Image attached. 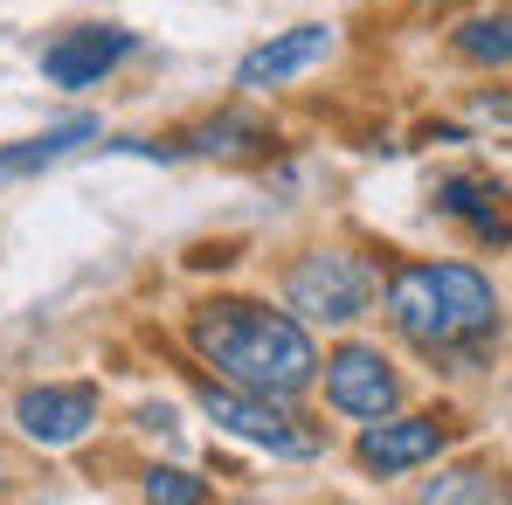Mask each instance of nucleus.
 I'll use <instances>...</instances> for the list:
<instances>
[{
	"label": "nucleus",
	"mask_w": 512,
	"mask_h": 505,
	"mask_svg": "<svg viewBox=\"0 0 512 505\" xmlns=\"http://www.w3.org/2000/svg\"><path fill=\"white\" fill-rule=\"evenodd\" d=\"M194 353L222 381H236L250 395H284V402L305 395L312 374H319V346L305 333V319L270 312L256 298H208V305H194Z\"/></svg>",
	"instance_id": "nucleus-1"
},
{
	"label": "nucleus",
	"mask_w": 512,
	"mask_h": 505,
	"mask_svg": "<svg viewBox=\"0 0 512 505\" xmlns=\"http://www.w3.org/2000/svg\"><path fill=\"white\" fill-rule=\"evenodd\" d=\"M388 319L423 353L478 360V346L499 333V298L471 263H402L388 277Z\"/></svg>",
	"instance_id": "nucleus-2"
},
{
	"label": "nucleus",
	"mask_w": 512,
	"mask_h": 505,
	"mask_svg": "<svg viewBox=\"0 0 512 505\" xmlns=\"http://www.w3.org/2000/svg\"><path fill=\"white\" fill-rule=\"evenodd\" d=\"M201 409H208L215 429L243 436V443L270 450V457H319V450H326V429L305 422L298 409H284V395H250V388L229 381V388H208Z\"/></svg>",
	"instance_id": "nucleus-3"
},
{
	"label": "nucleus",
	"mask_w": 512,
	"mask_h": 505,
	"mask_svg": "<svg viewBox=\"0 0 512 505\" xmlns=\"http://www.w3.org/2000/svg\"><path fill=\"white\" fill-rule=\"evenodd\" d=\"M284 298L312 326H353L367 312V298H374V270H367V256H353V250H312L291 270Z\"/></svg>",
	"instance_id": "nucleus-4"
},
{
	"label": "nucleus",
	"mask_w": 512,
	"mask_h": 505,
	"mask_svg": "<svg viewBox=\"0 0 512 505\" xmlns=\"http://www.w3.org/2000/svg\"><path fill=\"white\" fill-rule=\"evenodd\" d=\"M14 422L28 443H49V450H70L84 443L90 422H97V388L90 381H70V388H28L14 402Z\"/></svg>",
	"instance_id": "nucleus-5"
},
{
	"label": "nucleus",
	"mask_w": 512,
	"mask_h": 505,
	"mask_svg": "<svg viewBox=\"0 0 512 505\" xmlns=\"http://www.w3.org/2000/svg\"><path fill=\"white\" fill-rule=\"evenodd\" d=\"M443 443H450V422L436 416H374L360 429V464L381 471V478H402V471L429 464Z\"/></svg>",
	"instance_id": "nucleus-6"
},
{
	"label": "nucleus",
	"mask_w": 512,
	"mask_h": 505,
	"mask_svg": "<svg viewBox=\"0 0 512 505\" xmlns=\"http://www.w3.org/2000/svg\"><path fill=\"white\" fill-rule=\"evenodd\" d=\"M326 395H333V409L374 422V416H388V409H395L402 381L388 374V360H381L374 346H340V353L326 360Z\"/></svg>",
	"instance_id": "nucleus-7"
},
{
	"label": "nucleus",
	"mask_w": 512,
	"mask_h": 505,
	"mask_svg": "<svg viewBox=\"0 0 512 505\" xmlns=\"http://www.w3.org/2000/svg\"><path fill=\"white\" fill-rule=\"evenodd\" d=\"M436 208L450 222H464L478 243H512V187H499L492 173H450V180H436Z\"/></svg>",
	"instance_id": "nucleus-8"
},
{
	"label": "nucleus",
	"mask_w": 512,
	"mask_h": 505,
	"mask_svg": "<svg viewBox=\"0 0 512 505\" xmlns=\"http://www.w3.org/2000/svg\"><path fill=\"white\" fill-rule=\"evenodd\" d=\"M326 56H333V28H326V21H305V28L270 35L263 49H250V56L236 63V84H243V90L291 84V77H305V70H312V63H326Z\"/></svg>",
	"instance_id": "nucleus-9"
},
{
	"label": "nucleus",
	"mask_w": 512,
	"mask_h": 505,
	"mask_svg": "<svg viewBox=\"0 0 512 505\" xmlns=\"http://www.w3.org/2000/svg\"><path fill=\"white\" fill-rule=\"evenodd\" d=\"M132 56V35L125 28H77V35H63L56 49H42V77L56 90H84L97 84L104 70H118Z\"/></svg>",
	"instance_id": "nucleus-10"
},
{
	"label": "nucleus",
	"mask_w": 512,
	"mask_h": 505,
	"mask_svg": "<svg viewBox=\"0 0 512 505\" xmlns=\"http://www.w3.org/2000/svg\"><path fill=\"white\" fill-rule=\"evenodd\" d=\"M90 139H97V118H63V125H49V132L21 139L14 153H0V180H21V173L56 167V160H70V153L90 146Z\"/></svg>",
	"instance_id": "nucleus-11"
},
{
	"label": "nucleus",
	"mask_w": 512,
	"mask_h": 505,
	"mask_svg": "<svg viewBox=\"0 0 512 505\" xmlns=\"http://www.w3.org/2000/svg\"><path fill=\"white\" fill-rule=\"evenodd\" d=\"M194 153H222V160L270 153V125H263V118H243V111H222L215 125H201V132H194Z\"/></svg>",
	"instance_id": "nucleus-12"
},
{
	"label": "nucleus",
	"mask_w": 512,
	"mask_h": 505,
	"mask_svg": "<svg viewBox=\"0 0 512 505\" xmlns=\"http://www.w3.org/2000/svg\"><path fill=\"white\" fill-rule=\"evenodd\" d=\"M457 56L471 63H512V14H478L457 28Z\"/></svg>",
	"instance_id": "nucleus-13"
},
{
	"label": "nucleus",
	"mask_w": 512,
	"mask_h": 505,
	"mask_svg": "<svg viewBox=\"0 0 512 505\" xmlns=\"http://www.w3.org/2000/svg\"><path fill=\"white\" fill-rule=\"evenodd\" d=\"M146 499L201 505V499H208V485H201V478H187V471H173V464H153V471H146Z\"/></svg>",
	"instance_id": "nucleus-14"
},
{
	"label": "nucleus",
	"mask_w": 512,
	"mask_h": 505,
	"mask_svg": "<svg viewBox=\"0 0 512 505\" xmlns=\"http://www.w3.org/2000/svg\"><path fill=\"white\" fill-rule=\"evenodd\" d=\"M423 499H499V485L485 471H450V478H429Z\"/></svg>",
	"instance_id": "nucleus-15"
}]
</instances>
